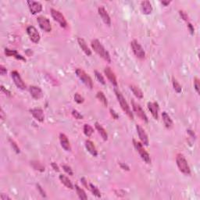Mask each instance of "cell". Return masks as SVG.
Wrapping results in <instances>:
<instances>
[{"instance_id":"6da1fadb","label":"cell","mask_w":200,"mask_h":200,"mask_svg":"<svg viewBox=\"0 0 200 200\" xmlns=\"http://www.w3.org/2000/svg\"><path fill=\"white\" fill-rule=\"evenodd\" d=\"M91 48H93V50L98 54V56L102 57V59L105 60L106 62L111 63V57L110 55L109 52L106 50L103 45L100 43V41L98 39H94L91 41Z\"/></svg>"},{"instance_id":"7a4b0ae2","label":"cell","mask_w":200,"mask_h":200,"mask_svg":"<svg viewBox=\"0 0 200 200\" xmlns=\"http://www.w3.org/2000/svg\"><path fill=\"white\" fill-rule=\"evenodd\" d=\"M114 92H115L116 96H117V98L118 102H119L120 105H121V109H122L123 110H124V112L128 115V117L130 118V119L134 120V115H133V113L131 112L129 105L128 104L126 99H125V98L124 97V95H122V93H121V91L117 89L114 90Z\"/></svg>"},{"instance_id":"3957f363","label":"cell","mask_w":200,"mask_h":200,"mask_svg":"<svg viewBox=\"0 0 200 200\" xmlns=\"http://www.w3.org/2000/svg\"><path fill=\"white\" fill-rule=\"evenodd\" d=\"M176 163L178 169L181 173L186 174V175L191 174V169H190L189 165H188V162L184 157V156L181 154H178L176 157Z\"/></svg>"},{"instance_id":"277c9868","label":"cell","mask_w":200,"mask_h":200,"mask_svg":"<svg viewBox=\"0 0 200 200\" xmlns=\"http://www.w3.org/2000/svg\"><path fill=\"white\" fill-rule=\"evenodd\" d=\"M75 73H76V75L78 76V78H79L88 88L92 89V88H93V81L91 80V77L85 73V71H83L82 69L78 68V69L75 71Z\"/></svg>"},{"instance_id":"5b68a950","label":"cell","mask_w":200,"mask_h":200,"mask_svg":"<svg viewBox=\"0 0 200 200\" xmlns=\"http://www.w3.org/2000/svg\"><path fill=\"white\" fill-rule=\"evenodd\" d=\"M133 142H134V145H135V148H136L137 152H138L141 159L143 160L146 163H151V158H150L149 154L145 151L142 144L140 143L139 141H137L135 139H133Z\"/></svg>"},{"instance_id":"8992f818","label":"cell","mask_w":200,"mask_h":200,"mask_svg":"<svg viewBox=\"0 0 200 200\" xmlns=\"http://www.w3.org/2000/svg\"><path fill=\"white\" fill-rule=\"evenodd\" d=\"M131 47L133 52H134V54L135 55V56H137L138 58H139V59H144V58H145V51H144L143 48L141 47V45L138 43V41L133 40L131 42Z\"/></svg>"},{"instance_id":"52a82bcc","label":"cell","mask_w":200,"mask_h":200,"mask_svg":"<svg viewBox=\"0 0 200 200\" xmlns=\"http://www.w3.org/2000/svg\"><path fill=\"white\" fill-rule=\"evenodd\" d=\"M51 15H52L54 21L59 23L61 28H67V21H66L64 16L60 11L56 10L55 9H51Z\"/></svg>"},{"instance_id":"ba28073f","label":"cell","mask_w":200,"mask_h":200,"mask_svg":"<svg viewBox=\"0 0 200 200\" xmlns=\"http://www.w3.org/2000/svg\"><path fill=\"white\" fill-rule=\"evenodd\" d=\"M131 104H132L133 110H134V112L137 114V116H138V117H139L141 120H142L143 121H145V122L148 123V117H147L145 111L142 110L141 106H140L139 104L136 103V102L134 101V99H131Z\"/></svg>"},{"instance_id":"9c48e42d","label":"cell","mask_w":200,"mask_h":200,"mask_svg":"<svg viewBox=\"0 0 200 200\" xmlns=\"http://www.w3.org/2000/svg\"><path fill=\"white\" fill-rule=\"evenodd\" d=\"M37 21H38L40 28L42 31H45V32H50L52 31V26H51L49 20L47 17H43V16H40L37 18Z\"/></svg>"},{"instance_id":"30bf717a","label":"cell","mask_w":200,"mask_h":200,"mask_svg":"<svg viewBox=\"0 0 200 200\" xmlns=\"http://www.w3.org/2000/svg\"><path fill=\"white\" fill-rule=\"evenodd\" d=\"M11 77H12V79L15 85L18 88H20V89L21 90L26 89V85H25V83L23 81L21 75H20V74L17 71H12V72H11Z\"/></svg>"},{"instance_id":"8fae6325","label":"cell","mask_w":200,"mask_h":200,"mask_svg":"<svg viewBox=\"0 0 200 200\" xmlns=\"http://www.w3.org/2000/svg\"><path fill=\"white\" fill-rule=\"evenodd\" d=\"M27 33L31 41L34 43H38L40 41V35L36 28L34 26H28L27 28Z\"/></svg>"},{"instance_id":"7c38bea8","label":"cell","mask_w":200,"mask_h":200,"mask_svg":"<svg viewBox=\"0 0 200 200\" xmlns=\"http://www.w3.org/2000/svg\"><path fill=\"white\" fill-rule=\"evenodd\" d=\"M27 3H28V8H29L31 13L32 14H34V15L38 13H40L42 10V6H41V4L40 2L31 0V1H28Z\"/></svg>"},{"instance_id":"4fadbf2b","label":"cell","mask_w":200,"mask_h":200,"mask_svg":"<svg viewBox=\"0 0 200 200\" xmlns=\"http://www.w3.org/2000/svg\"><path fill=\"white\" fill-rule=\"evenodd\" d=\"M136 130L137 132H138V137H139V139L141 140V143L144 144V145H146V146H148V143H149V141H148V135H147L145 130L141 128L139 124H137L136 125Z\"/></svg>"},{"instance_id":"5bb4252c","label":"cell","mask_w":200,"mask_h":200,"mask_svg":"<svg viewBox=\"0 0 200 200\" xmlns=\"http://www.w3.org/2000/svg\"><path fill=\"white\" fill-rule=\"evenodd\" d=\"M104 73H105L106 76L108 78L110 82L115 87L117 86V78H116L115 74H114L113 71L111 70V68L110 67H106L104 69Z\"/></svg>"},{"instance_id":"9a60e30c","label":"cell","mask_w":200,"mask_h":200,"mask_svg":"<svg viewBox=\"0 0 200 200\" xmlns=\"http://www.w3.org/2000/svg\"><path fill=\"white\" fill-rule=\"evenodd\" d=\"M148 106V109L149 110L150 113L152 114V116L153 117V118L155 120H158V117H159V105L158 103L156 102H148L147 104Z\"/></svg>"},{"instance_id":"2e32d148","label":"cell","mask_w":200,"mask_h":200,"mask_svg":"<svg viewBox=\"0 0 200 200\" xmlns=\"http://www.w3.org/2000/svg\"><path fill=\"white\" fill-rule=\"evenodd\" d=\"M60 145L62 148H63L67 152H71V145L70 143L69 140H68L67 137L66 136V135L60 133Z\"/></svg>"},{"instance_id":"e0dca14e","label":"cell","mask_w":200,"mask_h":200,"mask_svg":"<svg viewBox=\"0 0 200 200\" xmlns=\"http://www.w3.org/2000/svg\"><path fill=\"white\" fill-rule=\"evenodd\" d=\"M98 14H99V16L101 17V18H102V20L103 21V22L105 23L106 25H108V26H110L111 24L110 17V15L108 14L107 11L105 10V8L102 6H100L98 9Z\"/></svg>"},{"instance_id":"ac0fdd59","label":"cell","mask_w":200,"mask_h":200,"mask_svg":"<svg viewBox=\"0 0 200 200\" xmlns=\"http://www.w3.org/2000/svg\"><path fill=\"white\" fill-rule=\"evenodd\" d=\"M30 112L35 119L39 122H43L45 120V115H44L43 110L39 108H35V109L30 110Z\"/></svg>"},{"instance_id":"d6986e66","label":"cell","mask_w":200,"mask_h":200,"mask_svg":"<svg viewBox=\"0 0 200 200\" xmlns=\"http://www.w3.org/2000/svg\"><path fill=\"white\" fill-rule=\"evenodd\" d=\"M30 93L31 95L35 98V99H40L41 98H42L43 96V92L42 90L37 86H31L29 88Z\"/></svg>"},{"instance_id":"ffe728a7","label":"cell","mask_w":200,"mask_h":200,"mask_svg":"<svg viewBox=\"0 0 200 200\" xmlns=\"http://www.w3.org/2000/svg\"><path fill=\"white\" fill-rule=\"evenodd\" d=\"M85 148L86 149L88 150V152L91 154V156H97L98 155V152H97V149L95 148V145L90 140H86L85 141Z\"/></svg>"},{"instance_id":"44dd1931","label":"cell","mask_w":200,"mask_h":200,"mask_svg":"<svg viewBox=\"0 0 200 200\" xmlns=\"http://www.w3.org/2000/svg\"><path fill=\"white\" fill-rule=\"evenodd\" d=\"M141 10L145 15H149L152 12V4L149 1H142L141 2Z\"/></svg>"},{"instance_id":"7402d4cb","label":"cell","mask_w":200,"mask_h":200,"mask_svg":"<svg viewBox=\"0 0 200 200\" xmlns=\"http://www.w3.org/2000/svg\"><path fill=\"white\" fill-rule=\"evenodd\" d=\"M78 45H79L80 48H81V50H83V52H85L87 56H89L91 55V51L90 50V48H88V45H87V43L85 42V40L81 38H78Z\"/></svg>"},{"instance_id":"603a6c76","label":"cell","mask_w":200,"mask_h":200,"mask_svg":"<svg viewBox=\"0 0 200 200\" xmlns=\"http://www.w3.org/2000/svg\"><path fill=\"white\" fill-rule=\"evenodd\" d=\"M5 54L7 56H13L15 57L17 60H22L24 61V62H26V59H25L24 56H22L21 55L18 54V52H17L16 50H11V49H9V48H6Z\"/></svg>"},{"instance_id":"cb8c5ba5","label":"cell","mask_w":200,"mask_h":200,"mask_svg":"<svg viewBox=\"0 0 200 200\" xmlns=\"http://www.w3.org/2000/svg\"><path fill=\"white\" fill-rule=\"evenodd\" d=\"M95 128H96L97 131H98V134H99V135H101V137L102 138V139H103L104 141H107V140H108V135H107L106 131L104 129L103 127H102L100 124H98V122L95 123Z\"/></svg>"},{"instance_id":"d4e9b609","label":"cell","mask_w":200,"mask_h":200,"mask_svg":"<svg viewBox=\"0 0 200 200\" xmlns=\"http://www.w3.org/2000/svg\"><path fill=\"white\" fill-rule=\"evenodd\" d=\"M162 118L164 124L167 128H171L173 126V121L171 120V117L167 114V112H163L162 113Z\"/></svg>"},{"instance_id":"484cf974","label":"cell","mask_w":200,"mask_h":200,"mask_svg":"<svg viewBox=\"0 0 200 200\" xmlns=\"http://www.w3.org/2000/svg\"><path fill=\"white\" fill-rule=\"evenodd\" d=\"M59 178H60V181H61V183H62L64 186H66L67 188H70V189H73V188H74L73 184L71 183V180H70L67 177H66L65 175H63V174H60Z\"/></svg>"},{"instance_id":"4316f807","label":"cell","mask_w":200,"mask_h":200,"mask_svg":"<svg viewBox=\"0 0 200 200\" xmlns=\"http://www.w3.org/2000/svg\"><path fill=\"white\" fill-rule=\"evenodd\" d=\"M130 88H131V91L133 92V94L135 95L138 98H143V92L138 87L135 86V85H130Z\"/></svg>"},{"instance_id":"83f0119b","label":"cell","mask_w":200,"mask_h":200,"mask_svg":"<svg viewBox=\"0 0 200 200\" xmlns=\"http://www.w3.org/2000/svg\"><path fill=\"white\" fill-rule=\"evenodd\" d=\"M75 189H76L77 194H78V197H79L80 199L81 200H86L88 198V196H87L85 191H84L83 188H81V187L78 186V185H75Z\"/></svg>"},{"instance_id":"f1b7e54d","label":"cell","mask_w":200,"mask_h":200,"mask_svg":"<svg viewBox=\"0 0 200 200\" xmlns=\"http://www.w3.org/2000/svg\"><path fill=\"white\" fill-rule=\"evenodd\" d=\"M96 97L99 100L100 102L103 104V106H108V101H107V98L102 91H98V92H97Z\"/></svg>"},{"instance_id":"f546056e","label":"cell","mask_w":200,"mask_h":200,"mask_svg":"<svg viewBox=\"0 0 200 200\" xmlns=\"http://www.w3.org/2000/svg\"><path fill=\"white\" fill-rule=\"evenodd\" d=\"M83 131H84V134H85V135H86L88 138H90V137L91 136V135H92L94 132L93 128H91L89 124H85V125H84Z\"/></svg>"},{"instance_id":"4dcf8cb0","label":"cell","mask_w":200,"mask_h":200,"mask_svg":"<svg viewBox=\"0 0 200 200\" xmlns=\"http://www.w3.org/2000/svg\"><path fill=\"white\" fill-rule=\"evenodd\" d=\"M89 190L91 191V193L93 194L95 196H96L97 198H100L101 197V192L98 190V188H97L95 185H94L93 184H89Z\"/></svg>"},{"instance_id":"1f68e13d","label":"cell","mask_w":200,"mask_h":200,"mask_svg":"<svg viewBox=\"0 0 200 200\" xmlns=\"http://www.w3.org/2000/svg\"><path fill=\"white\" fill-rule=\"evenodd\" d=\"M172 84L173 87H174V89L175 90L177 93H181V91H182V87H181V85H180L178 81H177L175 78H173L172 79Z\"/></svg>"},{"instance_id":"d6a6232c","label":"cell","mask_w":200,"mask_h":200,"mask_svg":"<svg viewBox=\"0 0 200 200\" xmlns=\"http://www.w3.org/2000/svg\"><path fill=\"white\" fill-rule=\"evenodd\" d=\"M31 164H32L34 169L37 170V171H41V172H43V171H45V167H44V166L42 165L41 163L37 162L36 161V162H32L31 163Z\"/></svg>"},{"instance_id":"836d02e7","label":"cell","mask_w":200,"mask_h":200,"mask_svg":"<svg viewBox=\"0 0 200 200\" xmlns=\"http://www.w3.org/2000/svg\"><path fill=\"white\" fill-rule=\"evenodd\" d=\"M9 141H10V143L11 146H12V148H13L14 151H15L17 153H20V152H21V149H20V148H19V146L17 145V144L15 142V141L13 139H11V138H10Z\"/></svg>"},{"instance_id":"e575fe53","label":"cell","mask_w":200,"mask_h":200,"mask_svg":"<svg viewBox=\"0 0 200 200\" xmlns=\"http://www.w3.org/2000/svg\"><path fill=\"white\" fill-rule=\"evenodd\" d=\"M95 77H96V79L98 80V81H99L101 84H102V85H106V81H105V79H104L103 76H102V74H100V73L98 72V71H95Z\"/></svg>"},{"instance_id":"d590c367","label":"cell","mask_w":200,"mask_h":200,"mask_svg":"<svg viewBox=\"0 0 200 200\" xmlns=\"http://www.w3.org/2000/svg\"><path fill=\"white\" fill-rule=\"evenodd\" d=\"M194 87H195V89L197 93L199 95L200 93V81L198 80V78H194Z\"/></svg>"},{"instance_id":"8d00e7d4","label":"cell","mask_w":200,"mask_h":200,"mask_svg":"<svg viewBox=\"0 0 200 200\" xmlns=\"http://www.w3.org/2000/svg\"><path fill=\"white\" fill-rule=\"evenodd\" d=\"M74 98V100H75V102L78 104L83 103V102H84V101H85V98H83V97L81 96L79 93H75Z\"/></svg>"},{"instance_id":"74e56055","label":"cell","mask_w":200,"mask_h":200,"mask_svg":"<svg viewBox=\"0 0 200 200\" xmlns=\"http://www.w3.org/2000/svg\"><path fill=\"white\" fill-rule=\"evenodd\" d=\"M62 167H63V171H65L67 174H69V175H71V176H73L74 173H73V171H72V169H71V167H69L68 165H65V164H63V165H62Z\"/></svg>"},{"instance_id":"f35d334b","label":"cell","mask_w":200,"mask_h":200,"mask_svg":"<svg viewBox=\"0 0 200 200\" xmlns=\"http://www.w3.org/2000/svg\"><path fill=\"white\" fill-rule=\"evenodd\" d=\"M72 115L73 117L77 120H82L83 118H84L83 117V116L81 115L78 110H74L72 111Z\"/></svg>"},{"instance_id":"ab89813d","label":"cell","mask_w":200,"mask_h":200,"mask_svg":"<svg viewBox=\"0 0 200 200\" xmlns=\"http://www.w3.org/2000/svg\"><path fill=\"white\" fill-rule=\"evenodd\" d=\"M179 14H180V16H181V17L182 18L184 21H186L187 23L188 22V21H189V17H188V14H187L185 12V11H184V10H180L179 11Z\"/></svg>"},{"instance_id":"60d3db41","label":"cell","mask_w":200,"mask_h":200,"mask_svg":"<svg viewBox=\"0 0 200 200\" xmlns=\"http://www.w3.org/2000/svg\"><path fill=\"white\" fill-rule=\"evenodd\" d=\"M187 26H188V30H189L190 33H191V35H194V32H195V28H194L193 25L191 24V23L188 22L187 23Z\"/></svg>"},{"instance_id":"b9f144b4","label":"cell","mask_w":200,"mask_h":200,"mask_svg":"<svg viewBox=\"0 0 200 200\" xmlns=\"http://www.w3.org/2000/svg\"><path fill=\"white\" fill-rule=\"evenodd\" d=\"M36 186H37V188H38V191H39L40 194H41V196L46 197V195H45V191H44V190L42 189V188H41V187L40 186V185H38V184H37Z\"/></svg>"},{"instance_id":"7bdbcfd3","label":"cell","mask_w":200,"mask_h":200,"mask_svg":"<svg viewBox=\"0 0 200 200\" xmlns=\"http://www.w3.org/2000/svg\"><path fill=\"white\" fill-rule=\"evenodd\" d=\"M110 114L112 115L113 118H114L115 120H117L118 118H119V115H118V114L117 113H116L113 109L110 110Z\"/></svg>"},{"instance_id":"ee69618b","label":"cell","mask_w":200,"mask_h":200,"mask_svg":"<svg viewBox=\"0 0 200 200\" xmlns=\"http://www.w3.org/2000/svg\"><path fill=\"white\" fill-rule=\"evenodd\" d=\"M81 183L83 184V185H84V186H85L87 189H89V185H88V181L85 180V178H81Z\"/></svg>"},{"instance_id":"f6af8a7d","label":"cell","mask_w":200,"mask_h":200,"mask_svg":"<svg viewBox=\"0 0 200 200\" xmlns=\"http://www.w3.org/2000/svg\"><path fill=\"white\" fill-rule=\"evenodd\" d=\"M6 73H7L6 68L4 67L2 65L0 66V74H1V75H2V76H3V75H5V74H6Z\"/></svg>"},{"instance_id":"bcb514c9","label":"cell","mask_w":200,"mask_h":200,"mask_svg":"<svg viewBox=\"0 0 200 200\" xmlns=\"http://www.w3.org/2000/svg\"><path fill=\"white\" fill-rule=\"evenodd\" d=\"M51 166H52V169H53L54 171H56V172H59V171H60V168H59V167H58V165H57V164L56 163L52 162V163H51Z\"/></svg>"},{"instance_id":"7dc6e473","label":"cell","mask_w":200,"mask_h":200,"mask_svg":"<svg viewBox=\"0 0 200 200\" xmlns=\"http://www.w3.org/2000/svg\"><path fill=\"white\" fill-rule=\"evenodd\" d=\"M1 91H2V92H4V93H5L6 95H8V96H10V95H11L10 91H8V90H7V89H6V88H4V87L2 86H2H1Z\"/></svg>"},{"instance_id":"c3c4849f","label":"cell","mask_w":200,"mask_h":200,"mask_svg":"<svg viewBox=\"0 0 200 200\" xmlns=\"http://www.w3.org/2000/svg\"><path fill=\"white\" fill-rule=\"evenodd\" d=\"M119 164H120V166H121V169L126 170V171H129V170H130L129 167H128V166L127 165V164L123 163H119Z\"/></svg>"},{"instance_id":"681fc988","label":"cell","mask_w":200,"mask_h":200,"mask_svg":"<svg viewBox=\"0 0 200 200\" xmlns=\"http://www.w3.org/2000/svg\"><path fill=\"white\" fill-rule=\"evenodd\" d=\"M0 198H1V199L2 200H10L11 198H10L8 195H6V194L2 193L1 194V195H0Z\"/></svg>"},{"instance_id":"f907efd6","label":"cell","mask_w":200,"mask_h":200,"mask_svg":"<svg viewBox=\"0 0 200 200\" xmlns=\"http://www.w3.org/2000/svg\"><path fill=\"white\" fill-rule=\"evenodd\" d=\"M0 117L2 119V121H4L5 120V114H4L3 110L1 109V111H0Z\"/></svg>"},{"instance_id":"816d5d0a","label":"cell","mask_w":200,"mask_h":200,"mask_svg":"<svg viewBox=\"0 0 200 200\" xmlns=\"http://www.w3.org/2000/svg\"><path fill=\"white\" fill-rule=\"evenodd\" d=\"M187 131H188V133L190 135H191V136L193 137V138H195V133H194V131H191V130H187Z\"/></svg>"},{"instance_id":"f5cc1de1","label":"cell","mask_w":200,"mask_h":200,"mask_svg":"<svg viewBox=\"0 0 200 200\" xmlns=\"http://www.w3.org/2000/svg\"><path fill=\"white\" fill-rule=\"evenodd\" d=\"M161 3H162L163 5L165 6H168L170 3H171V1H162Z\"/></svg>"}]
</instances>
